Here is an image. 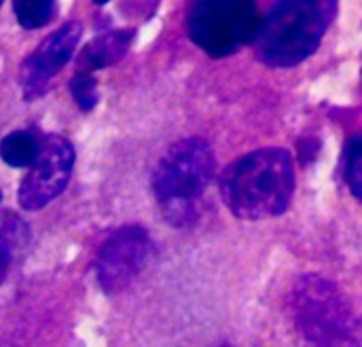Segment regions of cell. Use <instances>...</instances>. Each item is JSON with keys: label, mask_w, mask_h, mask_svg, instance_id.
<instances>
[{"label": "cell", "mask_w": 362, "mask_h": 347, "mask_svg": "<svg viewBox=\"0 0 362 347\" xmlns=\"http://www.w3.org/2000/svg\"><path fill=\"white\" fill-rule=\"evenodd\" d=\"M295 193V165L284 148L255 151L231 163L221 178L227 208L244 220L282 214Z\"/></svg>", "instance_id": "6da1fadb"}, {"label": "cell", "mask_w": 362, "mask_h": 347, "mask_svg": "<svg viewBox=\"0 0 362 347\" xmlns=\"http://www.w3.org/2000/svg\"><path fill=\"white\" fill-rule=\"evenodd\" d=\"M337 11V0H278L255 36L257 55L274 68L308 59L322 42Z\"/></svg>", "instance_id": "7a4b0ae2"}, {"label": "cell", "mask_w": 362, "mask_h": 347, "mask_svg": "<svg viewBox=\"0 0 362 347\" xmlns=\"http://www.w3.org/2000/svg\"><path fill=\"white\" fill-rule=\"evenodd\" d=\"M212 174L214 155L202 138H187L168 148L153 172V193L170 225L187 227L199 216Z\"/></svg>", "instance_id": "3957f363"}, {"label": "cell", "mask_w": 362, "mask_h": 347, "mask_svg": "<svg viewBox=\"0 0 362 347\" xmlns=\"http://www.w3.org/2000/svg\"><path fill=\"white\" fill-rule=\"evenodd\" d=\"M293 318L301 335L314 347H361V324L335 284L301 278L291 295Z\"/></svg>", "instance_id": "277c9868"}, {"label": "cell", "mask_w": 362, "mask_h": 347, "mask_svg": "<svg viewBox=\"0 0 362 347\" xmlns=\"http://www.w3.org/2000/svg\"><path fill=\"white\" fill-rule=\"evenodd\" d=\"M261 28L257 0H197L189 13L193 42L212 57L235 53Z\"/></svg>", "instance_id": "5b68a950"}, {"label": "cell", "mask_w": 362, "mask_h": 347, "mask_svg": "<svg viewBox=\"0 0 362 347\" xmlns=\"http://www.w3.org/2000/svg\"><path fill=\"white\" fill-rule=\"evenodd\" d=\"M74 165V148L62 136H45L40 140L38 159L30 165L21 187L19 204L23 210H40L51 204L66 187Z\"/></svg>", "instance_id": "8992f818"}, {"label": "cell", "mask_w": 362, "mask_h": 347, "mask_svg": "<svg viewBox=\"0 0 362 347\" xmlns=\"http://www.w3.org/2000/svg\"><path fill=\"white\" fill-rule=\"evenodd\" d=\"M151 240L142 227H123L115 231L100 248L95 271L106 293L125 290L144 269L151 257Z\"/></svg>", "instance_id": "52a82bcc"}, {"label": "cell", "mask_w": 362, "mask_h": 347, "mask_svg": "<svg viewBox=\"0 0 362 347\" xmlns=\"http://www.w3.org/2000/svg\"><path fill=\"white\" fill-rule=\"evenodd\" d=\"M83 28L78 21H68L64 23L57 32H53L49 38L40 42V47L23 61L19 78L23 85V91L28 98L38 95L47 81L55 76L72 57L78 40H81Z\"/></svg>", "instance_id": "ba28073f"}, {"label": "cell", "mask_w": 362, "mask_h": 347, "mask_svg": "<svg viewBox=\"0 0 362 347\" xmlns=\"http://www.w3.org/2000/svg\"><path fill=\"white\" fill-rule=\"evenodd\" d=\"M134 32L132 30H119V32H106L95 36L85 45L81 55L76 57L78 72H93L100 68H108L123 59L132 45Z\"/></svg>", "instance_id": "9c48e42d"}, {"label": "cell", "mask_w": 362, "mask_h": 347, "mask_svg": "<svg viewBox=\"0 0 362 347\" xmlns=\"http://www.w3.org/2000/svg\"><path fill=\"white\" fill-rule=\"evenodd\" d=\"M38 153L40 140L25 129L11 131L0 142V157L11 167H30L38 159Z\"/></svg>", "instance_id": "30bf717a"}, {"label": "cell", "mask_w": 362, "mask_h": 347, "mask_svg": "<svg viewBox=\"0 0 362 347\" xmlns=\"http://www.w3.org/2000/svg\"><path fill=\"white\" fill-rule=\"evenodd\" d=\"M13 8L23 28L36 30L51 19L53 0H13Z\"/></svg>", "instance_id": "8fae6325"}, {"label": "cell", "mask_w": 362, "mask_h": 347, "mask_svg": "<svg viewBox=\"0 0 362 347\" xmlns=\"http://www.w3.org/2000/svg\"><path fill=\"white\" fill-rule=\"evenodd\" d=\"M70 93L81 110H91L98 104V83L91 72H76L70 81Z\"/></svg>", "instance_id": "7c38bea8"}, {"label": "cell", "mask_w": 362, "mask_h": 347, "mask_svg": "<svg viewBox=\"0 0 362 347\" xmlns=\"http://www.w3.org/2000/svg\"><path fill=\"white\" fill-rule=\"evenodd\" d=\"M346 180L350 191L362 201V138L352 140L346 159Z\"/></svg>", "instance_id": "4fadbf2b"}, {"label": "cell", "mask_w": 362, "mask_h": 347, "mask_svg": "<svg viewBox=\"0 0 362 347\" xmlns=\"http://www.w3.org/2000/svg\"><path fill=\"white\" fill-rule=\"evenodd\" d=\"M8 265H11V246H8V242L0 235V282L6 278Z\"/></svg>", "instance_id": "5bb4252c"}, {"label": "cell", "mask_w": 362, "mask_h": 347, "mask_svg": "<svg viewBox=\"0 0 362 347\" xmlns=\"http://www.w3.org/2000/svg\"><path fill=\"white\" fill-rule=\"evenodd\" d=\"M95 4H106V2H110V0H93Z\"/></svg>", "instance_id": "9a60e30c"}, {"label": "cell", "mask_w": 362, "mask_h": 347, "mask_svg": "<svg viewBox=\"0 0 362 347\" xmlns=\"http://www.w3.org/2000/svg\"><path fill=\"white\" fill-rule=\"evenodd\" d=\"M0 199H2V193H0Z\"/></svg>", "instance_id": "2e32d148"}, {"label": "cell", "mask_w": 362, "mask_h": 347, "mask_svg": "<svg viewBox=\"0 0 362 347\" xmlns=\"http://www.w3.org/2000/svg\"><path fill=\"white\" fill-rule=\"evenodd\" d=\"M0 4H2V0H0Z\"/></svg>", "instance_id": "e0dca14e"}, {"label": "cell", "mask_w": 362, "mask_h": 347, "mask_svg": "<svg viewBox=\"0 0 362 347\" xmlns=\"http://www.w3.org/2000/svg\"><path fill=\"white\" fill-rule=\"evenodd\" d=\"M223 347H229V346H223Z\"/></svg>", "instance_id": "ac0fdd59"}]
</instances>
